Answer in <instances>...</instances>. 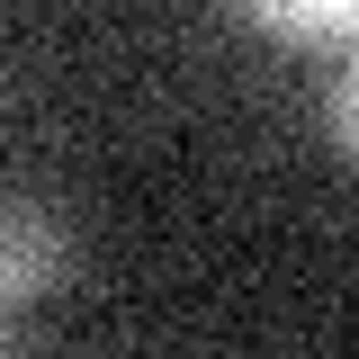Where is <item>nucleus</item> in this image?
Returning a JSON list of instances; mask_svg holds the SVG:
<instances>
[{
	"label": "nucleus",
	"instance_id": "obj_1",
	"mask_svg": "<svg viewBox=\"0 0 359 359\" xmlns=\"http://www.w3.org/2000/svg\"><path fill=\"white\" fill-rule=\"evenodd\" d=\"M63 269H72L63 216L36 207V198H9V224H0V314H9V332L63 287Z\"/></svg>",
	"mask_w": 359,
	"mask_h": 359
},
{
	"label": "nucleus",
	"instance_id": "obj_3",
	"mask_svg": "<svg viewBox=\"0 0 359 359\" xmlns=\"http://www.w3.org/2000/svg\"><path fill=\"white\" fill-rule=\"evenodd\" d=\"M332 144H341V162L359 171V54L341 63V81H332Z\"/></svg>",
	"mask_w": 359,
	"mask_h": 359
},
{
	"label": "nucleus",
	"instance_id": "obj_2",
	"mask_svg": "<svg viewBox=\"0 0 359 359\" xmlns=\"http://www.w3.org/2000/svg\"><path fill=\"white\" fill-rule=\"evenodd\" d=\"M243 9L278 45H341V36H359V0H243Z\"/></svg>",
	"mask_w": 359,
	"mask_h": 359
}]
</instances>
